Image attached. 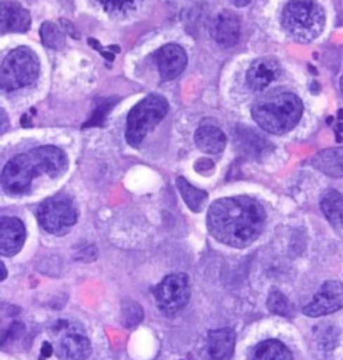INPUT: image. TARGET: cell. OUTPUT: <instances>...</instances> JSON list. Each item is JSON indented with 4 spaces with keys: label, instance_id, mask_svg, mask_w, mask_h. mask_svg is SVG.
Listing matches in <instances>:
<instances>
[{
    "label": "cell",
    "instance_id": "d6a6232c",
    "mask_svg": "<svg viewBox=\"0 0 343 360\" xmlns=\"http://www.w3.org/2000/svg\"><path fill=\"white\" fill-rule=\"evenodd\" d=\"M229 2H231V4H234L235 7H246L247 4L251 2V0H229Z\"/></svg>",
    "mask_w": 343,
    "mask_h": 360
},
{
    "label": "cell",
    "instance_id": "e0dca14e",
    "mask_svg": "<svg viewBox=\"0 0 343 360\" xmlns=\"http://www.w3.org/2000/svg\"><path fill=\"white\" fill-rule=\"evenodd\" d=\"M320 205L332 229L343 239V195L338 191L330 188L321 195Z\"/></svg>",
    "mask_w": 343,
    "mask_h": 360
},
{
    "label": "cell",
    "instance_id": "5b68a950",
    "mask_svg": "<svg viewBox=\"0 0 343 360\" xmlns=\"http://www.w3.org/2000/svg\"><path fill=\"white\" fill-rule=\"evenodd\" d=\"M39 70V59L32 49L25 46L15 47L0 64V88L11 93L29 86L37 79Z\"/></svg>",
    "mask_w": 343,
    "mask_h": 360
},
{
    "label": "cell",
    "instance_id": "2e32d148",
    "mask_svg": "<svg viewBox=\"0 0 343 360\" xmlns=\"http://www.w3.org/2000/svg\"><path fill=\"white\" fill-rule=\"evenodd\" d=\"M235 333L233 328H219L209 333L207 352L211 360H229L234 354Z\"/></svg>",
    "mask_w": 343,
    "mask_h": 360
},
{
    "label": "cell",
    "instance_id": "ba28073f",
    "mask_svg": "<svg viewBox=\"0 0 343 360\" xmlns=\"http://www.w3.org/2000/svg\"><path fill=\"white\" fill-rule=\"evenodd\" d=\"M190 298V283L183 273L169 274L155 288V300L160 310L167 315H174L182 310Z\"/></svg>",
    "mask_w": 343,
    "mask_h": 360
},
{
    "label": "cell",
    "instance_id": "4fadbf2b",
    "mask_svg": "<svg viewBox=\"0 0 343 360\" xmlns=\"http://www.w3.org/2000/svg\"><path fill=\"white\" fill-rule=\"evenodd\" d=\"M91 354V344L83 332L67 330L58 342V357L61 360H86Z\"/></svg>",
    "mask_w": 343,
    "mask_h": 360
},
{
    "label": "cell",
    "instance_id": "9a60e30c",
    "mask_svg": "<svg viewBox=\"0 0 343 360\" xmlns=\"http://www.w3.org/2000/svg\"><path fill=\"white\" fill-rule=\"evenodd\" d=\"M241 36V22L233 12H221L212 25V37L221 47H233Z\"/></svg>",
    "mask_w": 343,
    "mask_h": 360
},
{
    "label": "cell",
    "instance_id": "5bb4252c",
    "mask_svg": "<svg viewBox=\"0 0 343 360\" xmlns=\"http://www.w3.org/2000/svg\"><path fill=\"white\" fill-rule=\"evenodd\" d=\"M31 14L17 2L0 4V32H27Z\"/></svg>",
    "mask_w": 343,
    "mask_h": 360
},
{
    "label": "cell",
    "instance_id": "6da1fadb",
    "mask_svg": "<svg viewBox=\"0 0 343 360\" xmlns=\"http://www.w3.org/2000/svg\"><path fill=\"white\" fill-rule=\"evenodd\" d=\"M264 226V207L247 195L219 199L207 212L209 233L216 241L231 248L250 246L259 238Z\"/></svg>",
    "mask_w": 343,
    "mask_h": 360
},
{
    "label": "cell",
    "instance_id": "4316f807",
    "mask_svg": "<svg viewBox=\"0 0 343 360\" xmlns=\"http://www.w3.org/2000/svg\"><path fill=\"white\" fill-rule=\"evenodd\" d=\"M96 2L108 12H123L135 6L138 0H96Z\"/></svg>",
    "mask_w": 343,
    "mask_h": 360
},
{
    "label": "cell",
    "instance_id": "836d02e7",
    "mask_svg": "<svg viewBox=\"0 0 343 360\" xmlns=\"http://www.w3.org/2000/svg\"><path fill=\"white\" fill-rule=\"evenodd\" d=\"M6 278H7V268H6V264L0 261V281H4Z\"/></svg>",
    "mask_w": 343,
    "mask_h": 360
},
{
    "label": "cell",
    "instance_id": "d6986e66",
    "mask_svg": "<svg viewBox=\"0 0 343 360\" xmlns=\"http://www.w3.org/2000/svg\"><path fill=\"white\" fill-rule=\"evenodd\" d=\"M195 145L205 153H221L226 148V135L217 127L204 125L195 131Z\"/></svg>",
    "mask_w": 343,
    "mask_h": 360
},
{
    "label": "cell",
    "instance_id": "8fae6325",
    "mask_svg": "<svg viewBox=\"0 0 343 360\" xmlns=\"http://www.w3.org/2000/svg\"><path fill=\"white\" fill-rule=\"evenodd\" d=\"M25 226L17 217H0V255L15 256L24 248Z\"/></svg>",
    "mask_w": 343,
    "mask_h": 360
},
{
    "label": "cell",
    "instance_id": "d4e9b609",
    "mask_svg": "<svg viewBox=\"0 0 343 360\" xmlns=\"http://www.w3.org/2000/svg\"><path fill=\"white\" fill-rule=\"evenodd\" d=\"M115 103H117V98H111V100H105V101H101L100 105L96 106V110H94L93 117L89 118L88 122L84 123V128H88V127H100V125H103V122H105L106 115L110 113V110H111V108H113Z\"/></svg>",
    "mask_w": 343,
    "mask_h": 360
},
{
    "label": "cell",
    "instance_id": "3957f363",
    "mask_svg": "<svg viewBox=\"0 0 343 360\" xmlns=\"http://www.w3.org/2000/svg\"><path fill=\"white\" fill-rule=\"evenodd\" d=\"M303 115V103L297 94L280 93L256 103L252 118L264 131L274 135L286 134L298 125Z\"/></svg>",
    "mask_w": 343,
    "mask_h": 360
},
{
    "label": "cell",
    "instance_id": "484cf974",
    "mask_svg": "<svg viewBox=\"0 0 343 360\" xmlns=\"http://www.w3.org/2000/svg\"><path fill=\"white\" fill-rule=\"evenodd\" d=\"M141 319H143V310L136 302H127L123 307V321L128 328L138 325Z\"/></svg>",
    "mask_w": 343,
    "mask_h": 360
},
{
    "label": "cell",
    "instance_id": "ffe728a7",
    "mask_svg": "<svg viewBox=\"0 0 343 360\" xmlns=\"http://www.w3.org/2000/svg\"><path fill=\"white\" fill-rule=\"evenodd\" d=\"M251 360H293V354L280 340L259 342L251 350Z\"/></svg>",
    "mask_w": 343,
    "mask_h": 360
},
{
    "label": "cell",
    "instance_id": "ac0fdd59",
    "mask_svg": "<svg viewBox=\"0 0 343 360\" xmlns=\"http://www.w3.org/2000/svg\"><path fill=\"white\" fill-rule=\"evenodd\" d=\"M311 165L328 177H343V147L321 150L313 157Z\"/></svg>",
    "mask_w": 343,
    "mask_h": 360
},
{
    "label": "cell",
    "instance_id": "7402d4cb",
    "mask_svg": "<svg viewBox=\"0 0 343 360\" xmlns=\"http://www.w3.org/2000/svg\"><path fill=\"white\" fill-rule=\"evenodd\" d=\"M241 143L244 152H247L250 155H263L268 147V141L261 139L256 131L247 130V128H238V145Z\"/></svg>",
    "mask_w": 343,
    "mask_h": 360
},
{
    "label": "cell",
    "instance_id": "f546056e",
    "mask_svg": "<svg viewBox=\"0 0 343 360\" xmlns=\"http://www.w3.org/2000/svg\"><path fill=\"white\" fill-rule=\"evenodd\" d=\"M88 44L91 46V47H94V49L100 51V53L103 54V58H106V59H108V61H113L115 54H113V53H110V51H106L105 47H103V46L100 44V42H98L96 39H89V41H88Z\"/></svg>",
    "mask_w": 343,
    "mask_h": 360
},
{
    "label": "cell",
    "instance_id": "4dcf8cb0",
    "mask_svg": "<svg viewBox=\"0 0 343 360\" xmlns=\"http://www.w3.org/2000/svg\"><path fill=\"white\" fill-rule=\"evenodd\" d=\"M7 128H8V117L6 111L0 108V135H2Z\"/></svg>",
    "mask_w": 343,
    "mask_h": 360
},
{
    "label": "cell",
    "instance_id": "30bf717a",
    "mask_svg": "<svg viewBox=\"0 0 343 360\" xmlns=\"http://www.w3.org/2000/svg\"><path fill=\"white\" fill-rule=\"evenodd\" d=\"M155 63L164 79H174L187 66V53L179 44H167L155 53Z\"/></svg>",
    "mask_w": 343,
    "mask_h": 360
},
{
    "label": "cell",
    "instance_id": "277c9868",
    "mask_svg": "<svg viewBox=\"0 0 343 360\" xmlns=\"http://www.w3.org/2000/svg\"><path fill=\"white\" fill-rule=\"evenodd\" d=\"M281 20L290 37L299 42H311L323 32L327 15L315 0H293L283 11Z\"/></svg>",
    "mask_w": 343,
    "mask_h": 360
},
{
    "label": "cell",
    "instance_id": "9c48e42d",
    "mask_svg": "<svg viewBox=\"0 0 343 360\" xmlns=\"http://www.w3.org/2000/svg\"><path fill=\"white\" fill-rule=\"evenodd\" d=\"M343 308V283L330 280L321 285L318 293L313 297V300L303 308V314L306 316H325Z\"/></svg>",
    "mask_w": 343,
    "mask_h": 360
},
{
    "label": "cell",
    "instance_id": "1f68e13d",
    "mask_svg": "<svg viewBox=\"0 0 343 360\" xmlns=\"http://www.w3.org/2000/svg\"><path fill=\"white\" fill-rule=\"evenodd\" d=\"M51 354H53V345L49 344V342H44L42 344V352H41V359L44 360L47 357H51Z\"/></svg>",
    "mask_w": 343,
    "mask_h": 360
},
{
    "label": "cell",
    "instance_id": "52a82bcc",
    "mask_svg": "<svg viewBox=\"0 0 343 360\" xmlns=\"http://www.w3.org/2000/svg\"><path fill=\"white\" fill-rule=\"evenodd\" d=\"M37 221L49 234H66L78 221V209L70 197H49L37 209Z\"/></svg>",
    "mask_w": 343,
    "mask_h": 360
},
{
    "label": "cell",
    "instance_id": "e575fe53",
    "mask_svg": "<svg viewBox=\"0 0 343 360\" xmlns=\"http://www.w3.org/2000/svg\"><path fill=\"white\" fill-rule=\"evenodd\" d=\"M31 125V122H29V115H24L22 117V127H29Z\"/></svg>",
    "mask_w": 343,
    "mask_h": 360
},
{
    "label": "cell",
    "instance_id": "8992f818",
    "mask_svg": "<svg viewBox=\"0 0 343 360\" xmlns=\"http://www.w3.org/2000/svg\"><path fill=\"white\" fill-rule=\"evenodd\" d=\"M169 113V101L160 94H150L133 106L127 118V141L131 147H140L150 131Z\"/></svg>",
    "mask_w": 343,
    "mask_h": 360
},
{
    "label": "cell",
    "instance_id": "f1b7e54d",
    "mask_svg": "<svg viewBox=\"0 0 343 360\" xmlns=\"http://www.w3.org/2000/svg\"><path fill=\"white\" fill-rule=\"evenodd\" d=\"M195 170L200 174H207V170L211 172V170H214V162L209 160V158H200V160L195 162Z\"/></svg>",
    "mask_w": 343,
    "mask_h": 360
},
{
    "label": "cell",
    "instance_id": "44dd1931",
    "mask_svg": "<svg viewBox=\"0 0 343 360\" xmlns=\"http://www.w3.org/2000/svg\"><path fill=\"white\" fill-rule=\"evenodd\" d=\"M177 187L180 191V195H182L183 202L188 205V209H190L192 212H200V209L204 207L205 200H207V192L202 191V188L194 187L183 177L177 179Z\"/></svg>",
    "mask_w": 343,
    "mask_h": 360
},
{
    "label": "cell",
    "instance_id": "cb8c5ba5",
    "mask_svg": "<svg viewBox=\"0 0 343 360\" xmlns=\"http://www.w3.org/2000/svg\"><path fill=\"white\" fill-rule=\"evenodd\" d=\"M41 39L51 49H61L64 46V32L54 22H44L41 25Z\"/></svg>",
    "mask_w": 343,
    "mask_h": 360
},
{
    "label": "cell",
    "instance_id": "83f0119b",
    "mask_svg": "<svg viewBox=\"0 0 343 360\" xmlns=\"http://www.w3.org/2000/svg\"><path fill=\"white\" fill-rule=\"evenodd\" d=\"M59 24H61V27H63V32L70 34V36L72 37V39H79L81 36H79V32L76 31L75 24L70 22V20H67V19H61V20H59Z\"/></svg>",
    "mask_w": 343,
    "mask_h": 360
},
{
    "label": "cell",
    "instance_id": "7a4b0ae2",
    "mask_svg": "<svg viewBox=\"0 0 343 360\" xmlns=\"http://www.w3.org/2000/svg\"><path fill=\"white\" fill-rule=\"evenodd\" d=\"M66 153L53 145H44L11 158L0 174V184L7 194L22 195L29 192L36 177L47 175L56 179L66 172Z\"/></svg>",
    "mask_w": 343,
    "mask_h": 360
},
{
    "label": "cell",
    "instance_id": "603a6c76",
    "mask_svg": "<svg viewBox=\"0 0 343 360\" xmlns=\"http://www.w3.org/2000/svg\"><path fill=\"white\" fill-rule=\"evenodd\" d=\"M268 308L273 314L285 316V319H290L293 315V305H291V302L278 290H271V293H269Z\"/></svg>",
    "mask_w": 343,
    "mask_h": 360
},
{
    "label": "cell",
    "instance_id": "d590c367",
    "mask_svg": "<svg viewBox=\"0 0 343 360\" xmlns=\"http://www.w3.org/2000/svg\"><path fill=\"white\" fill-rule=\"evenodd\" d=\"M340 88H342V93H343V76H342V79H340Z\"/></svg>",
    "mask_w": 343,
    "mask_h": 360
},
{
    "label": "cell",
    "instance_id": "7c38bea8",
    "mask_svg": "<svg viewBox=\"0 0 343 360\" xmlns=\"http://www.w3.org/2000/svg\"><path fill=\"white\" fill-rule=\"evenodd\" d=\"M280 63H276L274 59L269 58H261L256 59V61L251 64V68L247 70L246 81L251 89H254V91H263V89L268 88L273 81L280 78Z\"/></svg>",
    "mask_w": 343,
    "mask_h": 360
}]
</instances>
